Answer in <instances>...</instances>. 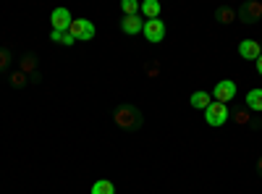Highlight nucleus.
Returning <instances> with one entry per match:
<instances>
[{"label":"nucleus","instance_id":"19","mask_svg":"<svg viewBox=\"0 0 262 194\" xmlns=\"http://www.w3.org/2000/svg\"><path fill=\"white\" fill-rule=\"evenodd\" d=\"M257 74H259V76H262V55H259V58H257Z\"/></svg>","mask_w":262,"mask_h":194},{"label":"nucleus","instance_id":"20","mask_svg":"<svg viewBox=\"0 0 262 194\" xmlns=\"http://www.w3.org/2000/svg\"><path fill=\"white\" fill-rule=\"evenodd\" d=\"M259 170H262V158H259Z\"/></svg>","mask_w":262,"mask_h":194},{"label":"nucleus","instance_id":"2","mask_svg":"<svg viewBox=\"0 0 262 194\" xmlns=\"http://www.w3.org/2000/svg\"><path fill=\"white\" fill-rule=\"evenodd\" d=\"M69 32L74 34V39H81V42H90L95 37V27H92V21H86V18H74Z\"/></svg>","mask_w":262,"mask_h":194},{"label":"nucleus","instance_id":"16","mask_svg":"<svg viewBox=\"0 0 262 194\" xmlns=\"http://www.w3.org/2000/svg\"><path fill=\"white\" fill-rule=\"evenodd\" d=\"M233 16H236V13H233V11H228V8H226V11H221V21H223V24H231Z\"/></svg>","mask_w":262,"mask_h":194},{"label":"nucleus","instance_id":"5","mask_svg":"<svg viewBox=\"0 0 262 194\" xmlns=\"http://www.w3.org/2000/svg\"><path fill=\"white\" fill-rule=\"evenodd\" d=\"M236 97V81L231 79H223V81H217L215 84V102H231Z\"/></svg>","mask_w":262,"mask_h":194},{"label":"nucleus","instance_id":"6","mask_svg":"<svg viewBox=\"0 0 262 194\" xmlns=\"http://www.w3.org/2000/svg\"><path fill=\"white\" fill-rule=\"evenodd\" d=\"M71 21H74V16L69 13V8H55V11L50 13V24H53L55 32H69Z\"/></svg>","mask_w":262,"mask_h":194},{"label":"nucleus","instance_id":"10","mask_svg":"<svg viewBox=\"0 0 262 194\" xmlns=\"http://www.w3.org/2000/svg\"><path fill=\"white\" fill-rule=\"evenodd\" d=\"M189 102H191L194 107H200V111H205V107L212 102V95H210V92H194Z\"/></svg>","mask_w":262,"mask_h":194},{"label":"nucleus","instance_id":"13","mask_svg":"<svg viewBox=\"0 0 262 194\" xmlns=\"http://www.w3.org/2000/svg\"><path fill=\"white\" fill-rule=\"evenodd\" d=\"M259 13H262V6H259V3H249V6L242 11V18H244L247 24H249V21H254Z\"/></svg>","mask_w":262,"mask_h":194},{"label":"nucleus","instance_id":"17","mask_svg":"<svg viewBox=\"0 0 262 194\" xmlns=\"http://www.w3.org/2000/svg\"><path fill=\"white\" fill-rule=\"evenodd\" d=\"M13 84H16V87H21V84H24V74H16L13 76Z\"/></svg>","mask_w":262,"mask_h":194},{"label":"nucleus","instance_id":"14","mask_svg":"<svg viewBox=\"0 0 262 194\" xmlns=\"http://www.w3.org/2000/svg\"><path fill=\"white\" fill-rule=\"evenodd\" d=\"M92 194H116V186L111 184V181H95V186H92Z\"/></svg>","mask_w":262,"mask_h":194},{"label":"nucleus","instance_id":"18","mask_svg":"<svg viewBox=\"0 0 262 194\" xmlns=\"http://www.w3.org/2000/svg\"><path fill=\"white\" fill-rule=\"evenodd\" d=\"M6 63H8V53H0V69H3Z\"/></svg>","mask_w":262,"mask_h":194},{"label":"nucleus","instance_id":"12","mask_svg":"<svg viewBox=\"0 0 262 194\" xmlns=\"http://www.w3.org/2000/svg\"><path fill=\"white\" fill-rule=\"evenodd\" d=\"M50 39L53 42H58V45H74V34L71 32H50Z\"/></svg>","mask_w":262,"mask_h":194},{"label":"nucleus","instance_id":"8","mask_svg":"<svg viewBox=\"0 0 262 194\" xmlns=\"http://www.w3.org/2000/svg\"><path fill=\"white\" fill-rule=\"evenodd\" d=\"M142 27H144V21H139L137 16H126V18L121 21V29H123L126 34H137V32H142Z\"/></svg>","mask_w":262,"mask_h":194},{"label":"nucleus","instance_id":"15","mask_svg":"<svg viewBox=\"0 0 262 194\" xmlns=\"http://www.w3.org/2000/svg\"><path fill=\"white\" fill-rule=\"evenodd\" d=\"M121 8H123V13H126V16H137V11H139V3H137V0H123V3H121Z\"/></svg>","mask_w":262,"mask_h":194},{"label":"nucleus","instance_id":"7","mask_svg":"<svg viewBox=\"0 0 262 194\" xmlns=\"http://www.w3.org/2000/svg\"><path fill=\"white\" fill-rule=\"evenodd\" d=\"M238 55L247 58V60H257L262 55V45L257 39H244L242 45H238Z\"/></svg>","mask_w":262,"mask_h":194},{"label":"nucleus","instance_id":"4","mask_svg":"<svg viewBox=\"0 0 262 194\" xmlns=\"http://www.w3.org/2000/svg\"><path fill=\"white\" fill-rule=\"evenodd\" d=\"M142 32H144L147 42H160L165 37V24H163L160 18H149V21H144Z\"/></svg>","mask_w":262,"mask_h":194},{"label":"nucleus","instance_id":"3","mask_svg":"<svg viewBox=\"0 0 262 194\" xmlns=\"http://www.w3.org/2000/svg\"><path fill=\"white\" fill-rule=\"evenodd\" d=\"M139 113L134 111V107H118V113H116V123L121 126V128H137L139 126Z\"/></svg>","mask_w":262,"mask_h":194},{"label":"nucleus","instance_id":"9","mask_svg":"<svg viewBox=\"0 0 262 194\" xmlns=\"http://www.w3.org/2000/svg\"><path fill=\"white\" fill-rule=\"evenodd\" d=\"M247 107H249V111L262 113V90H252V92L247 95Z\"/></svg>","mask_w":262,"mask_h":194},{"label":"nucleus","instance_id":"1","mask_svg":"<svg viewBox=\"0 0 262 194\" xmlns=\"http://www.w3.org/2000/svg\"><path fill=\"white\" fill-rule=\"evenodd\" d=\"M205 121L207 126H223L228 121V107L223 102H210L205 107Z\"/></svg>","mask_w":262,"mask_h":194},{"label":"nucleus","instance_id":"11","mask_svg":"<svg viewBox=\"0 0 262 194\" xmlns=\"http://www.w3.org/2000/svg\"><path fill=\"white\" fill-rule=\"evenodd\" d=\"M139 8H142V13L147 16V21H149V18H158V13H160V3H158V0H147V3H142Z\"/></svg>","mask_w":262,"mask_h":194}]
</instances>
